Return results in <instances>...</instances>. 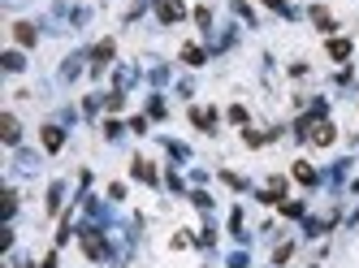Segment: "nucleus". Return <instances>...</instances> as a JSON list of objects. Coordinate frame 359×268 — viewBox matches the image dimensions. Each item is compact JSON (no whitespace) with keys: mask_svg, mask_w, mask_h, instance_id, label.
<instances>
[{"mask_svg":"<svg viewBox=\"0 0 359 268\" xmlns=\"http://www.w3.org/2000/svg\"><path fill=\"white\" fill-rule=\"evenodd\" d=\"M135 177H139V182H156V169H151L147 160H135Z\"/></svg>","mask_w":359,"mask_h":268,"instance_id":"obj_10","label":"nucleus"},{"mask_svg":"<svg viewBox=\"0 0 359 268\" xmlns=\"http://www.w3.org/2000/svg\"><path fill=\"white\" fill-rule=\"evenodd\" d=\"M5 69H9V74L22 69V52H5Z\"/></svg>","mask_w":359,"mask_h":268,"instance_id":"obj_13","label":"nucleus"},{"mask_svg":"<svg viewBox=\"0 0 359 268\" xmlns=\"http://www.w3.org/2000/svg\"><path fill=\"white\" fill-rule=\"evenodd\" d=\"M294 177H299L303 186H316V182H320V173H316L312 165H307V160H299V165H294Z\"/></svg>","mask_w":359,"mask_h":268,"instance_id":"obj_6","label":"nucleus"},{"mask_svg":"<svg viewBox=\"0 0 359 268\" xmlns=\"http://www.w3.org/2000/svg\"><path fill=\"white\" fill-rule=\"evenodd\" d=\"M182 61H191V65H203V52H199V48H182Z\"/></svg>","mask_w":359,"mask_h":268,"instance_id":"obj_15","label":"nucleus"},{"mask_svg":"<svg viewBox=\"0 0 359 268\" xmlns=\"http://www.w3.org/2000/svg\"><path fill=\"white\" fill-rule=\"evenodd\" d=\"M195 22H199V26H212V9H208V5L195 9Z\"/></svg>","mask_w":359,"mask_h":268,"instance_id":"obj_16","label":"nucleus"},{"mask_svg":"<svg viewBox=\"0 0 359 268\" xmlns=\"http://www.w3.org/2000/svg\"><path fill=\"white\" fill-rule=\"evenodd\" d=\"M299 134H303V139H312V143H320V147L333 143V134H338V130L325 121V104H312V117L299 121Z\"/></svg>","mask_w":359,"mask_h":268,"instance_id":"obj_1","label":"nucleus"},{"mask_svg":"<svg viewBox=\"0 0 359 268\" xmlns=\"http://www.w3.org/2000/svg\"><path fill=\"white\" fill-rule=\"evenodd\" d=\"M264 5H269V9H281V13H290V5H286V0H264Z\"/></svg>","mask_w":359,"mask_h":268,"instance_id":"obj_19","label":"nucleus"},{"mask_svg":"<svg viewBox=\"0 0 359 268\" xmlns=\"http://www.w3.org/2000/svg\"><path fill=\"white\" fill-rule=\"evenodd\" d=\"M229 268H247V255L238 251V255H229Z\"/></svg>","mask_w":359,"mask_h":268,"instance_id":"obj_18","label":"nucleus"},{"mask_svg":"<svg viewBox=\"0 0 359 268\" xmlns=\"http://www.w3.org/2000/svg\"><path fill=\"white\" fill-rule=\"evenodd\" d=\"M191 203H195V208H203V212H208V208H212V199H208V195H203V191H195V195H191Z\"/></svg>","mask_w":359,"mask_h":268,"instance_id":"obj_17","label":"nucleus"},{"mask_svg":"<svg viewBox=\"0 0 359 268\" xmlns=\"http://www.w3.org/2000/svg\"><path fill=\"white\" fill-rule=\"evenodd\" d=\"M191 121H195L199 130H212V126H217V113H212V109H195V113H191Z\"/></svg>","mask_w":359,"mask_h":268,"instance_id":"obj_8","label":"nucleus"},{"mask_svg":"<svg viewBox=\"0 0 359 268\" xmlns=\"http://www.w3.org/2000/svg\"><path fill=\"white\" fill-rule=\"evenodd\" d=\"M329 57H333V61H346V57H351V43H346V39H333V43H329Z\"/></svg>","mask_w":359,"mask_h":268,"instance_id":"obj_9","label":"nucleus"},{"mask_svg":"<svg viewBox=\"0 0 359 268\" xmlns=\"http://www.w3.org/2000/svg\"><path fill=\"white\" fill-rule=\"evenodd\" d=\"M109 57H113V43H109V39H104V43H100V48L91 52V61H100V65H104ZM100 65H95V69H100Z\"/></svg>","mask_w":359,"mask_h":268,"instance_id":"obj_11","label":"nucleus"},{"mask_svg":"<svg viewBox=\"0 0 359 268\" xmlns=\"http://www.w3.org/2000/svg\"><path fill=\"white\" fill-rule=\"evenodd\" d=\"M83 251H87L91 260H104V255H109V247H104V234H100V229H83Z\"/></svg>","mask_w":359,"mask_h":268,"instance_id":"obj_2","label":"nucleus"},{"mask_svg":"<svg viewBox=\"0 0 359 268\" xmlns=\"http://www.w3.org/2000/svg\"><path fill=\"white\" fill-rule=\"evenodd\" d=\"M61 195H65L61 186H53V191H48V212H57V208H61Z\"/></svg>","mask_w":359,"mask_h":268,"instance_id":"obj_14","label":"nucleus"},{"mask_svg":"<svg viewBox=\"0 0 359 268\" xmlns=\"http://www.w3.org/2000/svg\"><path fill=\"white\" fill-rule=\"evenodd\" d=\"M0 139H5L9 147H18V139H22V126H18V117H13V113H5V117H0Z\"/></svg>","mask_w":359,"mask_h":268,"instance_id":"obj_4","label":"nucleus"},{"mask_svg":"<svg viewBox=\"0 0 359 268\" xmlns=\"http://www.w3.org/2000/svg\"><path fill=\"white\" fill-rule=\"evenodd\" d=\"M61 143H65V130L61 126H43V147L48 152H61Z\"/></svg>","mask_w":359,"mask_h":268,"instance_id":"obj_5","label":"nucleus"},{"mask_svg":"<svg viewBox=\"0 0 359 268\" xmlns=\"http://www.w3.org/2000/svg\"><path fill=\"white\" fill-rule=\"evenodd\" d=\"M182 13H187V9H182V0H156V18H161L165 26H173Z\"/></svg>","mask_w":359,"mask_h":268,"instance_id":"obj_3","label":"nucleus"},{"mask_svg":"<svg viewBox=\"0 0 359 268\" xmlns=\"http://www.w3.org/2000/svg\"><path fill=\"white\" fill-rule=\"evenodd\" d=\"M312 22L320 26V31H333V18H329V9H312Z\"/></svg>","mask_w":359,"mask_h":268,"instance_id":"obj_12","label":"nucleus"},{"mask_svg":"<svg viewBox=\"0 0 359 268\" xmlns=\"http://www.w3.org/2000/svg\"><path fill=\"white\" fill-rule=\"evenodd\" d=\"M13 35H18L22 48H31V43H35V26H31V22H18V26H13Z\"/></svg>","mask_w":359,"mask_h":268,"instance_id":"obj_7","label":"nucleus"}]
</instances>
